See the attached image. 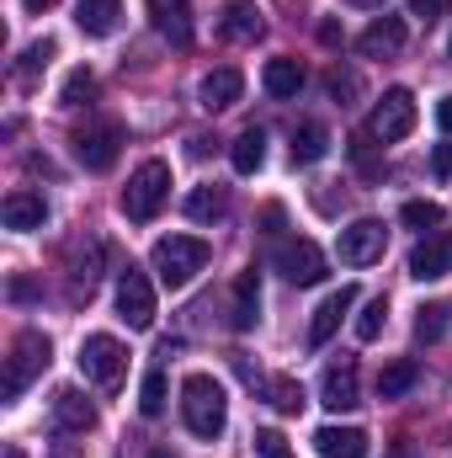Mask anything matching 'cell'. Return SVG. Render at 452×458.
<instances>
[{
    "label": "cell",
    "mask_w": 452,
    "mask_h": 458,
    "mask_svg": "<svg viewBox=\"0 0 452 458\" xmlns=\"http://www.w3.org/2000/svg\"><path fill=\"white\" fill-rule=\"evenodd\" d=\"M181 421H187L192 437H208V443L224 432L229 400H224V384L213 373H187V384H181Z\"/></svg>",
    "instance_id": "cell-1"
},
{
    "label": "cell",
    "mask_w": 452,
    "mask_h": 458,
    "mask_svg": "<svg viewBox=\"0 0 452 458\" xmlns=\"http://www.w3.org/2000/svg\"><path fill=\"white\" fill-rule=\"evenodd\" d=\"M208 240H197V234H165V240H155V250H149V267H155V277H160V288H171V293H181L203 267H208Z\"/></svg>",
    "instance_id": "cell-2"
},
{
    "label": "cell",
    "mask_w": 452,
    "mask_h": 458,
    "mask_svg": "<svg viewBox=\"0 0 452 458\" xmlns=\"http://www.w3.org/2000/svg\"><path fill=\"white\" fill-rule=\"evenodd\" d=\"M165 198H171V165H165V160H144V165L128 176V187H122V214H128L133 225H149V219L165 208Z\"/></svg>",
    "instance_id": "cell-3"
},
{
    "label": "cell",
    "mask_w": 452,
    "mask_h": 458,
    "mask_svg": "<svg viewBox=\"0 0 452 458\" xmlns=\"http://www.w3.org/2000/svg\"><path fill=\"white\" fill-rule=\"evenodd\" d=\"M48 336L43 331H21L16 342H11V357H5V400H21V389L48 368Z\"/></svg>",
    "instance_id": "cell-4"
},
{
    "label": "cell",
    "mask_w": 452,
    "mask_h": 458,
    "mask_svg": "<svg viewBox=\"0 0 452 458\" xmlns=\"http://www.w3.org/2000/svg\"><path fill=\"white\" fill-rule=\"evenodd\" d=\"M80 373H86L96 389H117L122 373H128V352H122V342L107 336V331L86 336V342H80Z\"/></svg>",
    "instance_id": "cell-5"
},
{
    "label": "cell",
    "mask_w": 452,
    "mask_h": 458,
    "mask_svg": "<svg viewBox=\"0 0 452 458\" xmlns=\"http://www.w3.org/2000/svg\"><path fill=\"white\" fill-rule=\"evenodd\" d=\"M272 267H277L288 283H298V288L325 283V250H320L314 240H282L277 256H272Z\"/></svg>",
    "instance_id": "cell-6"
},
{
    "label": "cell",
    "mask_w": 452,
    "mask_h": 458,
    "mask_svg": "<svg viewBox=\"0 0 452 458\" xmlns=\"http://www.w3.org/2000/svg\"><path fill=\"white\" fill-rule=\"evenodd\" d=\"M117 315L128 320V331H149L155 326V283H149V272L128 267L117 277Z\"/></svg>",
    "instance_id": "cell-7"
},
{
    "label": "cell",
    "mask_w": 452,
    "mask_h": 458,
    "mask_svg": "<svg viewBox=\"0 0 452 458\" xmlns=\"http://www.w3.org/2000/svg\"><path fill=\"white\" fill-rule=\"evenodd\" d=\"M410 128H415V97H410L405 86L383 91V102L372 107L367 133H372V139H383V144H399V139H410Z\"/></svg>",
    "instance_id": "cell-8"
},
{
    "label": "cell",
    "mask_w": 452,
    "mask_h": 458,
    "mask_svg": "<svg viewBox=\"0 0 452 458\" xmlns=\"http://www.w3.org/2000/svg\"><path fill=\"white\" fill-rule=\"evenodd\" d=\"M340 261L346 267H372V261H383V250H389V225L383 219H356V225L340 229Z\"/></svg>",
    "instance_id": "cell-9"
},
{
    "label": "cell",
    "mask_w": 452,
    "mask_h": 458,
    "mask_svg": "<svg viewBox=\"0 0 452 458\" xmlns=\"http://www.w3.org/2000/svg\"><path fill=\"white\" fill-rule=\"evenodd\" d=\"M117 149H122V128H117V123H102V128L75 133V155H80L86 171H113Z\"/></svg>",
    "instance_id": "cell-10"
},
{
    "label": "cell",
    "mask_w": 452,
    "mask_h": 458,
    "mask_svg": "<svg viewBox=\"0 0 452 458\" xmlns=\"http://www.w3.org/2000/svg\"><path fill=\"white\" fill-rule=\"evenodd\" d=\"M320 400L331 405V411H356L362 405V389H356V357H340L325 368V378H320Z\"/></svg>",
    "instance_id": "cell-11"
},
{
    "label": "cell",
    "mask_w": 452,
    "mask_h": 458,
    "mask_svg": "<svg viewBox=\"0 0 452 458\" xmlns=\"http://www.w3.org/2000/svg\"><path fill=\"white\" fill-rule=\"evenodd\" d=\"M149 5V21L160 38H171L176 48L192 43V0H144Z\"/></svg>",
    "instance_id": "cell-12"
},
{
    "label": "cell",
    "mask_w": 452,
    "mask_h": 458,
    "mask_svg": "<svg viewBox=\"0 0 452 458\" xmlns=\"http://www.w3.org/2000/svg\"><path fill=\"white\" fill-rule=\"evenodd\" d=\"M448 272H452V234H426L410 250V277L431 283V277H448Z\"/></svg>",
    "instance_id": "cell-13"
},
{
    "label": "cell",
    "mask_w": 452,
    "mask_h": 458,
    "mask_svg": "<svg viewBox=\"0 0 452 458\" xmlns=\"http://www.w3.org/2000/svg\"><path fill=\"white\" fill-rule=\"evenodd\" d=\"M239 91H245V75L234 70V64H219V70H208L203 75V86H197V102L208 107V113H224L239 102Z\"/></svg>",
    "instance_id": "cell-14"
},
{
    "label": "cell",
    "mask_w": 452,
    "mask_h": 458,
    "mask_svg": "<svg viewBox=\"0 0 452 458\" xmlns=\"http://www.w3.org/2000/svg\"><path fill=\"white\" fill-rule=\"evenodd\" d=\"M356 304V283H340L336 293L314 310V320H309V346H325L331 336H336V326H340V315Z\"/></svg>",
    "instance_id": "cell-15"
},
{
    "label": "cell",
    "mask_w": 452,
    "mask_h": 458,
    "mask_svg": "<svg viewBox=\"0 0 452 458\" xmlns=\"http://www.w3.org/2000/svg\"><path fill=\"white\" fill-rule=\"evenodd\" d=\"M261 32H266L261 5H250V0H229L224 16H219V38H229V43H255Z\"/></svg>",
    "instance_id": "cell-16"
},
{
    "label": "cell",
    "mask_w": 452,
    "mask_h": 458,
    "mask_svg": "<svg viewBox=\"0 0 452 458\" xmlns=\"http://www.w3.org/2000/svg\"><path fill=\"white\" fill-rule=\"evenodd\" d=\"M0 219H5V229L27 234V229H43V219H48V203H43V192H27V187H16V192L5 198Z\"/></svg>",
    "instance_id": "cell-17"
},
{
    "label": "cell",
    "mask_w": 452,
    "mask_h": 458,
    "mask_svg": "<svg viewBox=\"0 0 452 458\" xmlns=\"http://www.w3.org/2000/svg\"><path fill=\"white\" fill-rule=\"evenodd\" d=\"M356 48H362L367 59H394V54L405 48V21H399V16H378V21L356 38Z\"/></svg>",
    "instance_id": "cell-18"
},
{
    "label": "cell",
    "mask_w": 452,
    "mask_h": 458,
    "mask_svg": "<svg viewBox=\"0 0 452 458\" xmlns=\"http://www.w3.org/2000/svg\"><path fill=\"white\" fill-rule=\"evenodd\" d=\"M255 320H261V277H255V272H239V277H234L229 326H234V331H250Z\"/></svg>",
    "instance_id": "cell-19"
},
{
    "label": "cell",
    "mask_w": 452,
    "mask_h": 458,
    "mask_svg": "<svg viewBox=\"0 0 452 458\" xmlns=\"http://www.w3.org/2000/svg\"><path fill=\"white\" fill-rule=\"evenodd\" d=\"M122 21V0H75V27L86 38H107Z\"/></svg>",
    "instance_id": "cell-20"
},
{
    "label": "cell",
    "mask_w": 452,
    "mask_h": 458,
    "mask_svg": "<svg viewBox=\"0 0 452 458\" xmlns=\"http://www.w3.org/2000/svg\"><path fill=\"white\" fill-rule=\"evenodd\" d=\"M304 64L298 59H266V70H261V86H266V97H277V102H288V97H298L304 91Z\"/></svg>",
    "instance_id": "cell-21"
},
{
    "label": "cell",
    "mask_w": 452,
    "mask_h": 458,
    "mask_svg": "<svg viewBox=\"0 0 452 458\" xmlns=\"http://www.w3.org/2000/svg\"><path fill=\"white\" fill-rule=\"evenodd\" d=\"M54 421H59L64 432H91V427H96V405H91L80 389H59V394H54Z\"/></svg>",
    "instance_id": "cell-22"
},
{
    "label": "cell",
    "mask_w": 452,
    "mask_h": 458,
    "mask_svg": "<svg viewBox=\"0 0 452 458\" xmlns=\"http://www.w3.org/2000/svg\"><path fill=\"white\" fill-rule=\"evenodd\" d=\"M314 448H320V458H367V432H356V427H320Z\"/></svg>",
    "instance_id": "cell-23"
},
{
    "label": "cell",
    "mask_w": 452,
    "mask_h": 458,
    "mask_svg": "<svg viewBox=\"0 0 452 458\" xmlns=\"http://www.w3.org/2000/svg\"><path fill=\"white\" fill-rule=\"evenodd\" d=\"M331 155V128L325 123H298L293 128V165H314Z\"/></svg>",
    "instance_id": "cell-24"
},
{
    "label": "cell",
    "mask_w": 452,
    "mask_h": 458,
    "mask_svg": "<svg viewBox=\"0 0 452 458\" xmlns=\"http://www.w3.org/2000/svg\"><path fill=\"white\" fill-rule=\"evenodd\" d=\"M229 160H234V171H239V176H255V171H261V160H266V133H261V128H245V133L229 144Z\"/></svg>",
    "instance_id": "cell-25"
},
{
    "label": "cell",
    "mask_w": 452,
    "mask_h": 458,
    "mask_svg": "<svg viewBox=\"0 0 452 458\" xmlns=\"http://www.w3.org/2000/svg\"><path fill=\"white\" fill-rule=\"evenodd\" d=\"M415 378H421V368H415L410 357H394V362L378 373V400H399V394H410Z\"/></svg>",
    "instance_id": "cell-26"
},
{
    "label": "cell",
    "mask_w": 452,
    "mask_h": 458,
    "mask_svg": "<svg viewBox=\"0 0 452 458\" xmlns=\"http://www.w3.org/2000/svg\"><path fill=\"white\" fill-rule=\"evenodd\" d=\"M224 214H229V192L224 187H197V192H187V219L213 225V219H224Z\"/></svg>",
    "instance_id": "cell-27"
},
{
    "label": "cell",
    "mask_w": 452,
    "mask_h": 458,
    "mask_svg": "<svg viewBox=\"0 0 452 458\" xmlns=\"http://www.w3.org/2000/svg\"><path fill=\"white\" fill-rule=\"evenodd\" d=\"M452 331V304H426L421 315H415V336L421 342H442Z\"/></svg>",
    "instance_id": "cell-28"
},
{
    "label": "cell",
    "mask_w": 452,
    "mask_h": 458,
    "mask_svg": "<svg viewBox=\"0 0 452 458\" xmlns=\"http://www.w3.org/2000/svg\"><path fill=\"white\" fill-rule=\"evenodd\" d=\"M261 389H266V400H272L277 411H288V416L304 411V384H298V378H266Z\"/></svg>",
    "instance_id": "cell-29"
},
{
    "label": "cell",
    "mask_w": 452,
    "mask_h": 458,
    "mask_svg": "<svg viewBox=\"0 0 452 458\" xmlns=\"http://www.w3.org/2000/svg\"><path fill=\"white\" fill-rule=\"evenodd\" d=\"M91 97H96V75H91V70H70V81H64L59 102H64V107H86Z\"/></svg>",
    "instance_id": "cell-30"
},
{
    "label": "cell",
    "mask_w": 452,
    "mask_h": 458,
    "mask_svg": "<svg viewBox=\"0 0 452 458\" xmlns=\"http://www.w3.org/2000/svg\"><path fill=\"white\" fill-rule=\"evenodd\" d=\"M383 320H389V304H383V299H367L362 315H356V342H378Z\"/></svg>",
    "instance_id": "cell-31"
},
{
    "label": "cell",
    "mask_w": 452,
    "mask_h": 458,
    "mask_svg": "<svg viewBox=\"0 0 452 458\" xmlns=\"http://www.w3.org/2000/svg\"><path fill=\"white\" fill-rule=\"evenodd\" d=\"M399 219H405L410 229H437V225H442V208H437V203H426V198H410V203L399 208Z\"/></svg>",
    "instance_id": "cell-32"
},
{
    "label": "cell",
    "mask_w": 452,
    "mask_h": 458,
    "mask_svg": "<svg viewBox=\"0 0 452 458\" xmlns=\"http://www.w3.org/2000/svg\"><path fill=\"white\" fill-rule=\"evenodd\" d=\"M138 411H144V416H165V373H160V368L144 378V389H138Z\"/></svg>",
    "instance_id": "cell-33"
},
{
    "label": "cell",
    "mask_w": 452,
    "mask_h": 458,
    "mask_svg": "<svg viewBox=\"0 0 452 458\" xmlns=\"http://www.w3.org/2000/svg\"><path fill=\"white\" fill-rule=\"evenodd\" d=\"M325 86H331V97H336L340 107H351V97L362 91V81H356V70H331V81H325Z\"/></svg>",
    "instance_id": "cell-34"
},
{
    "label": "cell",
    "mask_w": 452,
    "mask_h": 458,
    "mask_svg": "<svg viewBox=\"0 0 452 458\" xmlns=\"http://www.w3.org/2000/svg\"><path fill=\"white\" fill-rule=\"evenodd\" d=\"M48 59H54V43L43 38V43H32V48L21 54V70H16V75H21V81H32V75H38V70H43Z\"/></svg>",
    "instance_id": "cell-35"
},
{
    "label": "cell",
    "mask_w": 452,
    "mask_h": 458,
    "mask_svg": "<svg viewBox=\"0 0 452 458\" xmlns=\"http://www.w3.org/2000/svg\"><path fill=\"white\" fill-rule=\"evenodd\" d=\"M255 458H293L282 432H255Z\"/></svg>",
    "instance_id": "cell-36"
},
{
    "label": "cell",
    "mask_w": 452,
    "mask_h": 458,
    "mask_svg": "<svg viewBox=\"0 0 452 458\" xmlns=\"http://www.w3.org/2000/svg\"><path fill=\"white\" fill-rule=\"evenodd\" d=\"M351 155H356V165H362L367 176H378V171H383V165L372 160V133H356V139H351Z\"/></svg>",
    "instance_id": "cell-37"
},
{
    "label": "cell",
    "mask_w": 452,
    "mask_h": 458,
    "mask_svg": "<svg viewBox=\"0 0 452 458\" xmlns=\"http://www.w3.org/2000/svg\"><path fill=\"white\" fill-rule=\"evenodd\" d=\"M448 5L452 0H410V16H421V21H442Z\"/></svg>",
    "instance_id": "cell-38"
},
{
    "label": "cell",
    "mask_w": 452,
    "mask_h": 458,
    "mask_svg": "<svg viewBox=\"0 0 452 458\" xmlns=\"http://www.w3.org/2000/svg\"><path fill=\"white\" fill-rule=\"evenodd\" d=\"M431 171H437L442 182L452 176V144H437V155H431Z\"/></svg>",
    "instance_id": "cell-39"
},
{
    "label": "cell",
    "mask_w": 452,
    "mask_h": 458,
    "mask_svg": "<svg viewBox=\"0 0 452 458\" xmlns=\"http://www.w3.org/2000/svg\"><path fill=\"white\" fill-rule=\"evenodd\" d=\"M437 128H442V133H452V97H442V102H437Z\"/></svg>",
    "instance_id": "cell-40"
},
{
    "label": "cell",
    "mask_w": 452,
    "mask_h": 458,
    "mask_svg": "<svg viewBox=\"0 0 452 458\" xmlns=\"http://www.w3.org/2000/svg\"><path fill=\"white\" fill-rule=\"evenodd\" d=\"M320 43H331V48L340 43V27H336V21H320Z\"/></svg>",
    "instance_id": "cell-41"
},
{
    "label": "cell",
    "mask_w": 452,
    "mask_h": 458,
    "mask_svg": "<svg viewBox=\"0 0 452 458\" xmlns=\"http://www.w3.org/2000/svg\"><path fill=\"white\" fill-rule=\"evenodd\" d=\"M261 219H266V234H277V229H282V208H277V203H272V208H266V214H261Z\"/></svg>",
    "instance_id": "cell-42"
},
{
    "label": "cell",
    "mask_w": 452,
    "mask_h": 458,
    "mask_svg": "<svg viewBox=\"0 0 452 458\" xmlns=\"http://www.w3.org/2000/svg\"><path fill=\"white\" fill-rule=\"evenodd\" d=\"M54 458H80V448H70V443L59 437V448H54Z\"/></svg>",
    "instance_id": "cell-43"
},
{
    "label": "cell",
    "mask_w": 452,
    "mask_h": 458,
    "mask_svg": "<svg viewBox=\"0 0 452 458\" xmlns=\"http://www.w3.org/2000/svg\"><path fill=\"white\" fill-rule=\"evenodd\" d=\"M27 11H48V5H59V0H21Z\"/></svg>",
    "instance_id": "cell-44"
},
{
    "label": "cell",
    "mask_w": 452,
    "mask_h": 458,
    "mask_svg": "<svg viewBox=\"0 0 452 458\" xmlns=\"http://www.w3.org/2000/svg\"><path fill=\"white\" fill-rule=\"evenodd\" d=\"M394 458H415V448H405V443H399V448H394Z\"/></svg>",
    "instance_id": "cell-45"
},
{
    "label": "cell",
    "mask_w": 452,
    "mask_h": 458,
    "mask_svg": "<svg viewBox=\"0 0 452 458\" xmlns=\"http://www.w3.org/2000/svg\"><path fill=\"white\" fill-rule=\"evenodd\" d=\"M5 458H27V454H21V448H5Z\"/></svg>",
    "instance_id": "cell-46"
},
{
    "label": "cell",
    "mask_w": 452,
    "mask_h": 458,
    "mask_svg": "<svg viewBox=\"0 0 452 458\" xmlns=\"http://www.w3.org/2000/svg\"><path fill=\"white\" fill-rule=\"evenodd\" d=\"M351 5H378V0H351Z\"/></svg>",
    "instance_id": "cell-47"
},
{
    "label": "cell",
    "mask_w": 452,
    "mask_h": 458,
    "mask_svg": "<svg viewBox=\"0 0 452 458\" xmlns=\"http://www.w3.org/2000/svg\"><path fill=\"white\" fill-rule=\"evenodd\" d=\"M149 458H171V454H149Z\"/></svg>",
    "instance_id": "cell-48"
},
{
    "label": "cell",
    "mask_w": 452,
    "mask_h": 458,
    "mask_svg": "<svg viewBox=\"0 0 452 458\" xmlns=\"http://www.w3.org/2000/svg\"><path fill=\"white\" fill-rule=\"evenodd\" d=\"M448 48H452V43H448Z\"/></svg>",
    "instance_id": "cell-49"
}]
</instances>
